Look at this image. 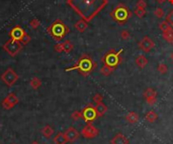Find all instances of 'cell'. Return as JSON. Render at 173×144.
<instances>
[{
  "instance_id": "10",
  "label": "cell",
  "mask_w": 173,
  "mask_h": 144,
  "mask_svg": "<svg viewBox=\"0 0 173 144\" xmlns=\"http://www.w3.org/2000/svg\"><path fill=\"white\" fill-rule=\"evenodd\" d=\"M99 134V131L95 126H93L91 123H87V125L84 126L81 130V135L84 138L87 139H91V138H95Z\"/></svg>"
},
{
  "instance_id": "11",
  "label": "cell",
  "mask_w": 173,
  "mask_h": 144,
  "mask_svg": "<svg viewBox=\"0 0 173 144\" xmlns=\"http://www.w3.org/2000/svg\"><path fill=\"white\" fill-rule=\"evenodd\" d=\"M138 47L141 51H143L144 53H149L155 47V42L153 41L152 38H150L149 36H144L142 39L138 42Z\"/></svg>"
},
{
  "instance_id": "20",
  "label": "cell",
  "mask_w": 173,
  "mask_h": 144,
  "mask_svg": "<svg viewBox=\"0 0 173 144\" xmlns=\"http://www.w3.org/2000/svg\"><path fill=\"white\" fill-rule=\"evenodd\" d=\"M126 120L128 121L130 124H136L139 121V115L136 112H129V114L126 116Z\"/></svg>"
},
{
  "instance_id": "13",
  "label": "cell",
  "mask_w": 173,
  "mask_h": 144,
  "mask_svg": "<svg viewBox=\"0 0 173 144\" xmlns=\"http://www.w3.org/2000/svg\"><path fill=\"white\" fill-rule=\"evenodd\" d=\"M25 33L27 32H25L24 29L21 26V25H16V26H14L12 29L9 31V37L11 39L21 41V39L24 37Z\"/></svg>"
},
{
  "instance_id": "36",
  "label": "cell",
  "mask_w": 173,
  "mask_h": 144,
  "mask_svg": "<svg viewBox=\"0 0 173 144\" xmlns=\"http://www.w3.org/2000/svg\"><path fill=\"white\" fill-rule=\"evenodd\" d=\"M102 100H103L102 95H100V94H95L94 96H93V101H94L95 104H98V103H101V102H102Z\"/></svg>"
},
{
  "instance_id": "22",
  "label": "cell",
  "mask_w": 173,
  "mask_h": 144,
  "mask_svg": "<svg viewBox=\"0 0 173 144\" xmlns=\"http://www.w3.org/2000/svg\"><path fill=\"white\" fill-rule=\"evenodd\" d=\"M42 134L44 135L46 138H51L52 135L54 134V129L50 125H46L44 128L42 129Z\"/></svg>"
},
{
  "instance_id": "43",
  "label": "cell",
  "mask_w": 173,
  "mask_h": 144,
  "mask_svg": "<svg viewBox=\"0 0 173 144\" xmlns=\"http://www.w3.org/2000/svg\"><path fill=\"white\" fill-rule=\"evenodd\" d=\"M0 144H1V143H0Z\"/></svg>"
},
{
  "instance_id": "15",
  "label": "cell",
  "mask_w": 173,
  "mask_h": 144,
  "mask_svg": "<svg viewBox=\"0 0 173 144\" xmlns=\"http://www.w3.org/2000/svg\"><path fill=\"white\" fill-rule=\"evenodd\" d=\"M130 141L128 137H126L123 133H117L111 138V144H129Z\"/></svg>"
},
{
  "instance_id": "35",
  "label": "cell",
  "mask_w": 173,
  "mask_h": 144,
  "mask_svg": "<svg viewBox=\"0 0 173 144\" xmlns=\"http://www.w3.org/2000/svg\"><path fill=\"white\" fill-rule=\"evenodd\" d=\"M54 51L57 53H63L64 51V47H63V42H58L57 44L54 45Z\"/></svg>"
},
{
  "instance_id": "12",
  "label": "cell",
  "mask_w": 173,
  "mask_h": 144,
  "mask_svg": "<svg viewBox=\"0 0 173 144\" xmlns=\"http://www.w3.org/2000/svg\"><path fill=\"white\" fill-rule=\"evenodd\" d=\"M157 92L153 88H147L144 92V98L150 106L155 105V103L157 102Z\"/></svg>"
},
{
  "instance_id": "41",
  "label": "cell",
  "mask_w": 173,
  "mask_h": 144,
  "mask_svg": "<svg viewBox=\"0 0 173 144\" xmlns=\"http://www.w3.org/2000/svg\"><path fill=\"white\" fill-rule=\"evenodd\" d=\"M168 1L170 2V4H171V5H173V0H168Z\"/></svg>"
},
{
  "instance_id": "18",
  "label": "cell",
  "mask_w": 173,
  "mask_h": 144,
  "mask_svg": "<svg viewBox=\"0 0 173 144\" xmlns=\"http://www.w3.org/2000/svg\"><path fill=\"white\" fill-rule=\"evenodd\" d=\"M95 107V110H96V113H97V116L98 117H102L103 115H104L106 112H107V107H106V105L104 103H98V104H96L94 106Z\"/></svg>"
},
{
  "instance_id": "38",
  "label": "cell",
  "mask_w": 173,
  "mask_h": 144,
  "mask_svg": "<svg viewBox=\"0 0 173 144\" xmlns=\"http://www.w3.org/2000/svg\"><path fill=\"white\" fill-rule=\"evenodd\" d=\"M137 7H139V8H146L147 7V3H146L145 0H138Z\"/></svg>"
},
{
  "instance_id": "26",
  "label": "cell",
  "mask_w": 173,
  "mask_h": 144,
  "mask_svg": "<svg viewBox=\"0 0 173 144\" xmlns=\"http://www.w3.org/2000/svg\"><path fill=\"white\" fill-rule=\"evenodd\" d=\"M114 71V68H111V67H108V66H103V67L101 68V70H100V73H101L102 76H105L107 77L109 76L112 72Z\"/></svg>"
},
{
  "instance_id": "29",
  "label": "cell",
  "mask_w": 173,
  "mask_h": 144,
  "mask_svg": "<svg viewBox=\"0 0 173 144\" xmlns=\"http://www.w3.org/2000/svg\"><path fill=\"white\" fill-rule=\"evenodd\" d=\"M135 14H136L139 18H143V17L146 15V9H145V8L137 7L136 9H135Z\"/></svg>"
},
{
  "instance_id": "3",
  "label": "cell",
  "mask_w": 173,
  "mask_h": 144,
  "mask_svg": "<svg viewBox=\"0 0 173 144\" xmlns=\"http://www.w3.org/2000/svg\"><path fill=\"white\" fill-rule=\"evenodd\" d=\"M47 31L54 39H56L58 42H60L69 33L70 29L63 22V20L57 19L55 20L50 26L47 27Z\"/></svg>"
},
{
  "instance_id": "25",
  "label": "cell",
  "mask_w": 173,
  "mask_h": 144,
  "mask_svg": "<svg viewBox=\"0 0 173 144\" xmlns=\"http://www.w3.org/2000/svg\"><path fill=\"white\" fill-rule=\"evenodd\" d=\"M63 47H64V53L69 54L73 51L74 45L72 44V42L70 41V40H65V41L63 42Z\"/></svg>"
},
{
  "instance_id": "32",
  "label": "cell",
  "mask_w": 173,
  "mask_h": 144,
  "mask_svg": "<svg viewBox=\"0 0 173 144\" xmlns=\"http://www.w3.org/2000/svg\"><path fill=\"white\" fill-rule=\"evenodd\" d=\"M120 37H122V39L123 40L129 39L130 37H131V32H130L128 29H123L122 30V32H120Z\"/></svg>"
},
{
  "instance_id": "21",
  "label": "cell",
  "mask_w": 173,
  "mask_h": 144,
  "mask_svg": "<svg viewBox=\"0 0 173 144\" xmlns=\"http://www.w3.org/2000/svg\"><path fill=\"white\" fill-rule=\"evenodd\" d=\"M157 119H158V114L153 110L148 111L145 115V120L147 121V122L154 123L155 121H157Z\"/></svg>"
},
{
  "instance_id": "17",
  "label": "cell",
  "mask_w": 173,
  "mask_h": 144,
  "mask_svg": "<svg viewBox=\"0 0 173 144\" xmlns=\"http://www.w3.org/2000/svg\"><path fill=\"white\" fill-rule=\"evenodd\" d=\"M74 27H75V29L78 30L79 32H84L88 27V22L81 18L74 24Z\"/></svg>"
},
{
  "instance_id": "30",
  "label": "cell",
  "mask_w": 173,
  "mask_h": 144,
  "mask_svg": "<svg viewBox=\"0 0 173 144\" xmlns=\"http://www.w3.org/2000/svg\"><path fill=\"white\" fill-rule=\"evenodd\" d=\"M40 25H41V22H40V20L37 18H34L30 21V26L33 28V29H37Z\"/></svg>"
},
{
  "instance_id": "28",
  "label": "cell",
  "mask_w": 173,
  "mask_h": 144,
  "mask_svg": "<svg viewBox=\"0 0 173 144\" xmlns=\"http://www.w3.org/2000/svg\"><path fill=\"white\" fill-rule=\"evenodd\" d=\"M157 70L161 75H165L167 72H168V68H167V66L164 64V63H160V64L158 65Z\"/></svg>"
},
{
  "instance_id": "4",
  "label": "cell",
  "mask_w": 173,
  "mask_h": 144,
  "mask_svg": "<svg viewBox=\"0 0 173 144\" xmlns=\"http://www.w3.org/2000/svg\"><path fill=\"white\" fill-rule=\"evenodd\" d=\"M111 16L117 23H119L120 25H123L128 22V20L130 18H131L132 11L130 10L129 7L126 6L125 4L120 3L111 10Z\"/></svg>"
},
{
  "instance_id": "23",
  "label": "cell",
  "mask_w": 173,
  "mask_h": 144,
  "mask_svg": "<svg viewBox=\"0 0 173 144\" xmlns=\"http://www.w3.org/2000/svg\"><path fill=\"white\" fill-rule=\"evenodd\" d=\"M162 36L167 42H169V44H173V28L162 32Z\"/></svg>"
},
{
  "instance_id": "24",
  "label": "cell",
  "mask_w": 173,
  "mask_h": 144,
  "mask_svg": "<svg viewBox=\"0 0 173 144\" xmlns=\"http://www.w3.org/2000/svg\"><path fill=\"white\" fill-rule=\"evenodd\" d=\"M30 87L34 89V90H37V89H39L42 86V81L40 80L39 78L34 77L33 79L30 80Z\"/></svg>"
},
{
  "instance_id": "19",
  "label": "cell",
  "mask_w": 173,
  "mask_h": 144,
  "mask_svg": "<svg viewBox=\"0 0 173 144\" xmlns=\"http://www.w3.org/2000/svg\"><path fill=\"white\" fill-rule=\"evenodd\" d=\"M53 141L55 144H66L68 142L67 138L65 136V133H62V132H59V133L54 137Z\"/></svg>"
},
{
  "instance_id": "1",
  "label": "cell",
  "mask_w": 173,
  "mask_h": 144,
  "mask_svg": "<svg viewBox=\"0 0 173 144\" xmlns=\"http://www.w3.org/2000/svg\"><path fill=\"white\" fill-rule=\"evenodd\" d=\"M67 3L82 19L89 22L106 6L108 0H67Z\"/></svg>"
},
{
  "instance_id": "40",
  "label": "cell",
  "mask_w": 173,
  "mask_h": 144,
  "mask_svg": "<svg viewBox=\"0 0 173 144\" xmlns=\"http://www.w3.org/2000/svg\"><path fill=\"white\" fill-rule=\"evenodd\" d=\"M30 144H40V143L37 142V141H34V142H31Z\"/></svg>"
},
{
  "instance_id": "8",
  "label": "cell",
  "mask_w": 173,
  "mask_h": 144,
  "mask_svg": "<svg viewBox=\"0 0 173 144\" xmlns=\"http://www.w3.org/2000/svg\"><path fill=\"white\" fill-rule=\"evenodd\" d=\"M81 113H82V118L85 120L86 123H92L97 117H98L97 116L96 110H95V107L92 106L91 104H88L86 107L83 108Z\"/></svg>"
},
{
  "instance_id": "31",
  "label": "cell",
  "mask_w": 173,
  "mask_h": 144,
  "mask_svg": "<svg viewBox=\"0 0 173 144\" xmlns=\"http://www.w3.org/2000/svg\"><path fill=\"white\" fill-rule=\"evenodd\" d=\"M154 15L158 17V18H163L164 17V11L161 7H157L156 9L154 10Z\"/></svg>"
},
{
  "instance_id": "44",
  "label": "cell",
  "mask_w": 173,
  "mask_h": 144,
  "mask_svg": "<svg viewBox=\"0 0 173 144\" xmlns=\"http://www.w3.org/2000/svg\"></svg>"
},
{
  "instance_id": "5",
  "label": "cell",
  "mask_w": 173,
  "mask_h": 144,
  "mask_svg": "<svg viewBox=\"0 0 173 144\" xmlns=\"http://www.w3.org/2000/svg\"><path fill=\"white\" fill-rule=\"evenodd\" d=\"M123 48H120V50L117 51L115 50H111L107 54H105L104 57L101 59L102 63L105 66H108V67L115 69L123 60L122 57H120V54H123Z\"/></svg>"
},
{
  "instance_id": "42",
  "label": "cell",
  "mask_w": 173,
  "mask_h": 144,
  "mask_svg": "<svg viewBox=\"0 0 173 144\" xmlns=\"http://www.w3.org/2000/svg\"><path fill=\"white\" fill-rule=\"evenodd\" d=\"M171 60H173V53H172V54H171Z\"/></svg>"
},
{
  "instance_id": "7",
  "label": "cell",
  "mask_w": 173,
  "mask_h": 144,
  "mask_svg": "<svg viewBox=\"0 0 173 144\" xmlns=\"http://www.w3.org/2000/svg\"><path fill=\"white\" fill-rule=\"evenodd\" d=\"M19 77L15 73V71L11 68H8L3 74L1 75V80L7 87H12L15 83L18 81Z\"/></svg>"
},
{
  "instance_id": "34",
  "label": "cell",
  "mask_w": 173,
  "mask_h": 144,
  "mask_svg": "<svg viewBox=\"0 0 173 144\" xmlns=\"http://www.w3.org/2000/svg\"><path fill=\"white\" fill-rule=\"evenodd\" d=\"M31 40V38H30V36L28 35L27 33H25L24 35V37H22V38L21 39V44L22 45H27L28 42H30Z\"/></svg>"
},
{
  "instance_id": "2",
  "label": "cell",
  "mask_w": 173,
  "mask_h": 144,
  "mask_svg": "<svg viewBox=\"0 0 173 144\" xmlns=\"http://www.w3.org/2000/svg\"><path fill=\"white\" fill-rule=\"evenodd\" d=\"M96 67H97V64L91 59V57H89L88 54H82L73 67L66 69V72L76 70L79 72L80 75H82V76L84 77H87L96 69Z\"/></svg>"
},
{
  "instance_id": "6",
  "label": "cell",
  "mask_w": 173,
  "mask_h": 144,
  "mask_svg": "<svg viewBox=\"0 0 173 144\" xmlns=\"http://www.w3.org/2000/svg\"><path fill=\"white\" fill-rule=\"evenodd\" d=\"M3 50L9 54L10 57H15L17 54L22 50V44L18 40H14L9 38L6 42L3 44Z\"/></svg>"
},
{
  "instance_id": "37",
  "label": "cell",
  "mask_w": 173,
  "mask_h": 144,
  "mask_svg": "<svg viewBox=\"0 0 173 144\" xmlns=\"http://www.w3.org/2000/svg\"><path fill=\"white\" fill-rule=\"evenodd\" d=\"M166 20L169 22V24L171 25V27L173 28V10H171L170 12L167 14L166 16Z\"/></svg>"
},
{
  "instance_id": "9",
  "label": "cell",
  "mask_w": 173,
  "mask_h": 144,
  "mask_svg": "<svg viewBox=\"0 0 173 144\" xmlns=\"http://www.w3.org/2000/svg\"><path fill=\"white\" fill-rule=\"evenodd\" d=\"M18 103H19L18 97L14 93H9L7 95V97H5L3 101L1 102V106L5 110H10L13 107H15V105H17Z\"/></svg>"
},
{
  "instance_id": "39",
  "label": "cell",
  "mask_w": 173,
  "mask_h": 144,
  "mask_svg": "<svg viewBox=\"0 0 173 144\" xmlns=\"http://www.w3.org/2000/svg\"><path fill=\"white\" fill-rule=\"evenodd\" d=\"M156 1H157L159 4H162V3H165V2L167 1V0H156Z\"/></svg>"
},
{
  "instance_id": "33",
  "label": "cell",
  "mask_w": 173,
  "mask_h": 144,
  "mask_svg": "<svg viewBox=\"0 0 173 144\" xmlns=\"http://www.w3.org/2000/svg\"><path fill=\"white\" fill-rule=\"evenodd\" d=\"M71 118L73 120H79V119H81L82 118V113L81 112H79V111H74L73 113L71 114Z\"/></svg>"
},
{
  "instance_id": "16",
  "label": "cell",
  "mask_w": 173,
  "mask_h": 144,
  "mask_svg": "<svg viewBox=\"0 0 173 144\" xmlns=\"http://www.w3.org/2000/svg\"><path fill=\"white\" fill-rule=\"evenodd\" d=\"M135 63H136L138 68L143 70V69H145L147 67V65H148V60H147V57L144 56V54H140V56H138L136 57Z\"/></svg>"
},
{
  "instance_id": "27",
  "label": "cell",
  "mask_w": 173,
  "mask_h": 144,
  "mask_svg": "<svg viewBox=\"0 0 173 144\" xmlns=\"http://www.w3.org/2000/svg\"><path fill=\"white\" fill-rule=\"evenodd\" d=\"M159 27H160V29L162 32H164V31H167V30H169V29H171V25L169 24V22L167 21V20H164V21H162L160 23L159 25Z\"/></svg>"
},
{
  "instance_id": "14",
  "label": "cell",
  "mask_w": 173,
  "mask_h": 144,
  "mask_svg": "<svg viewBox=\"0 0 173 144\" xmlns=\"http://www.w3.org/2000/svg\"><path fill=\"white\" fill-rule=\"evenodd\" d=\"M65 136L67 138L68 142L73 143L79 138V132L74 127H69L67 130L65 131Z\"/></svg>"
}]
</instances>
